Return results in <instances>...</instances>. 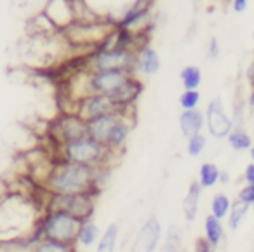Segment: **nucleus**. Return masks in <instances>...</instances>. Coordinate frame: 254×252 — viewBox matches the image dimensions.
<instances>
[{
    "label": "nucleus",
    "mask_w": 254,
    "mask_h": 252,
    "mask_svg": "<svg viewBox=\"0 0 254 252\" xmlns=\"http://www.w3.org/2000/svg\"><path fill=\"white\" fill-rule=\"evenodd\" d=\"M44 212L32 196L7 193L0 196V244L26 240Z\"/></svg>",
    "instance_id": "f257e3e1"
},
{
    "label": "nucleus",
    "mask_w": 254,
    "mask_h": 252,
    "mask_svg": "<svg viewBox=\"0 0 254 252\" xmlns=\"http://www.w3.org/2000/svg\"><path fill=\"white\" fill-rule=\"evenodd\" d=\"M105 169L70 164L60 160L51 167L44 178V189L47 193H94L99 195V181Z\"/></svg>",
    "instance_id": "f03ea898"
},
{
    "label": "nucleus",
    "mask_w": 254,
    "mask_h": 252,
    "mask_svg": "<svg viewBox=\"0 0 254 252\" xmlns=\"http://www.w3.org/2000/svg\"><path fill=\"white\" fill-rule=\"evenodd\" d=\"M60 155H61V160L70 162V164L87 165V167H94V169H106L112 164L115 153H112L106 144L85 136L82 139L61 144Z\"/></svg>",
    "instance_id": "7ed1b4c3"
},
{
    "label": "nucleus",
    "mask_w": 254,
    "mask_h": 252,
    "mask_svg": "<svg viewBox=\"0 0 254 252\" xmlns=\"http://www.w3.org/2000/svg\"><path fill=\"white\" fill-rule=\"evenodd\" d=\"M80 223L82 221H78L73 216H68L60 210L46 209L30 238L33 244H37L42 238H51V240L64 242V244H77V233Z\"/></svg>",
    "instance_id": "20e7f679"
},
{
    "label": "nucleus",
    "mask_w": 254,
    "mask_h": 252,
    "mask_svg": "<svg viewBox=\"0 0 254 252\" xmlns=\"http://www.w3.org/2000/svg\"><path fill=\"white\" fill-rule=\"evenodd\" d=\"M98 196L94 193H49L46 209L60 210L78 221H87L94 216Z\"/></svg>",
    "instance_id": "39448f33"
},
{
    "label": "nucleus",
    "mask_w": 254,
    "mask_h": 252,
    "mask_svg": "<svg viewBox=\"0 0 254 252\" xmlns=\"http://www.w3.org/2000/svg\"><path fill=\"white\" fill-rule=\"evenodd\" d=\"M126 70L136 75V53L129 49L92 51L89 53V71Z\"/></svg>",
    "instance_id": "423d86ee"
},
{
    "label": "nucleus",
    "mask_w": 254,
    "mask_h": 252,
    "mask_svg": "<svg viewBox=\"0 0 254 252\" xmlns=\"http://www.w3.org/2000/svg\"><path fill=\"white\" fill-rule=\"evenodd\" d=\"M131 71L126 70H105V71H85L84 75V92L85 96L105 94L110 96L113 91L120 87L127 78L131 77Z\"/></svg>",
    "instance_id": "0eeeda50"
},
{
    "label": "nucleus",
    "mask_w": 254,
    "mask_h": 252,
    "mask_svg": "<svg viewBox=\"0 0 254 252\" xmlns=\"http://www.w3.org/2000/svg\"><path fill=\"white\" fill-rule=\"evenodd\" d=\"M51 136L58 143V146L82 139L87 136V122L75 112L61 113L51 126Z\"/></svg>",
    "instance_id": "6e6552de"
},
{
    "label": "nucleus",
    "mask_w": 254,
    "mask_h": 252,
    "mask_svg": "<svg viewBox=\"0 0 254 252\" xmlns=\"http://www.w3.org/2000/svg\"><path fill=\"white\" fill-rule=\"evenodd\" d=\"M205 127H207V132L211 134L216 139H225L228 137V134L232 132L233 119L228 117V113L225 112V105H223L221 98L216 96L211 101L207 103V108H205Z\"/></svg>",
    "instance_id": "1a4fd4ad"
},
{
    "label": "nucleus",
    "mask_w": 254,
    "mask_h": 252,
    "mask_svg": "<svg viewBox=\"0 0 254 252\" xmlns=\"http://www.w3.org/2000/svg\"><path fill=\"white\" fill-rule=\"evenodd\" d=\"M162 240V224L157 214H152L145 223L139 226L129 252H155L159 251Z\"/></svg>",
    "instance_id": "9d476101"
},
{
    "label": "nucleus",
    "mask_w": 254,
    "mask_h": 252,
    "mask_svg": "<svg viewBox=\"0 0 254 252\" xmlns=\"http://www.w3.org/2000/svg\"><path fill=\"white\" fill-rule=\"evenodd\" d=\"M143 91H145V84L139 80L138 75H131L108 98L112 99V103L115 105V108L119 112H127V110H134L136 101L143 94Z\"/></svg>",
    "instance_id": "9b49d317"
},
{
    "label": "nucleus",
    "mask_w": 254,
    "mask_h": 252,
    "mask_svg": "<svg viewBox=\"0 0 254 252\" xmlns=\"http://www.w3.org/2000/svg\"><path fill=\"white\" fill-rule=\"evenodd\" d=\"M115 112H119V110L115 108L112 99L105 94L85 96L80 101H77V106H75V113L78 117H82L85 122L103 115H110V113H115Z\"/></svg>",
    "instance_id": "f8f14e48"
},
{
    "label": "nucleus",
    "mask_w": 254,
    "mask_h": 252,
    "mask_svg": "<svg viewBox=\"0 0 254 252\" xmlns=\"http://www.w3.org/2000/svg\"><path fill=\"white\" fill-rule=\"evenodd\" d=\"M42 12L58 32H64L75 23L73 0H49Z\"/></svg>",
    "instance_id": "ddd939ff"
},
{
    "label": "nucleus",
    "mask_w": 254,
    "mask_h": 252,
    "mask_svg": "<svg viewBox=\"0 0 254 252\" xmlns=\"http://www.w3.org/2000/svg\"><path fill=\"white\" fill-rule=\"evenodd\" d=\"M129 113H131V110L120 112L119 120L112 127V130H110V136L106 139V146H108V150L112 153H122V150L127 144V139L131 136L132 127H134V119Z\"/></svg>",
    "instance_id": "4468645a"
},
{
    "label": "nucleus",
    "mask_w": 254,
    "mask_h": 252,
    "mask_svg": "<svg viewBox=\"0 0 254 252\" xmlns=\"http://www.w3.org/2000/svg\"><path fill=\"white\" fill-rule=\"evenodd\" d=\"M160 68H162V60L153 47L146 46L136 53V73L152 77V75L159 73Z\"/></svg>",
    "instance_id": "2eb2a0df"
},
{
    "label": "nucleus",
    "mask_w": 254,
    "mask_h": 252,
    "mask_svg": "<svg viewBox=\"0 0 254 252\" xmlns=\"http://www.w3.org/2000/svg\"><path fill=\"white\" fill-rule=\"evenodd\" d=\"M119 117H120V112H115V113H110V115H103V117H98V119L87 120V136L92 137L94 141H99V143L106 144L110 130L115 126Z\"/></svg>",
    "instance_id": "dca6fc26"
},
{
    "label": "nucleus",
    "mask_w": 254,
    "mask_h": 252,
    "mask_svg": "<svg viewBox=\"0 0 254 252\" xmlns=\"http://www.w3.org/2000/svg\"><path fill=\"white\" fill-rule=\"evenodd\" d=\"M205 127V117L200 110H187L180 115V129L185 137H191L195 134H200Z\"/></svg>",
    "instance_id": "f3484780"
},
{
    "label": "nucleus",
    "mask_w": 254,
    "mask_h": 252,
    "mask_svg": "<svg viewBox=\"0 0 254 252\" xmlns=\"http://www.w3.org/2000/svg\"><path fill=\"white\" fill-rule=\"evenodd\" d=\"M204 189L200 188V185L195 181L190 183L188 186V191L183 198V203H181V209H183V216L188 223H193L197 219V214H198V207H200V196Z\"/></svg>",
    "instance_id": "a211bd4d"
},
{
    "label": "nucleus",
    "mask_w": 254,
    "mask_h": 252,
    "mask_svg": "<svg viewBox=\"0 0 254 252\" xmlns=\"http://www.w3.org/2000/svg\"><path fill=\"white\" fill-rule=\"evenodd\" d=\"M204 240L207 244H211L214 249H218L221 245L223 238H225V228H223V223L218 219V217L207 214L204 219Z\"/></svg>",
    "instance_id": "6ab92c4d"
},
{
    "label": "nucleus",
    "mask_w": 254,
    "mask_h": 252,
    "mask_svg": "<svg viewBox=\"0 0 254 252\" xmlns=\"http://www.w3.org/2000/svg\"><path fill=\"white\" fill-rule=\"evenodd\" d=\"M99 237H101V235H99V228L94 221L92 219L82 221L80 228H78V233H77V245H80V247H84V249H89L94 244H98Z\"/></svg>",
    "instance_id": "aec40b11"
},
{
    "label": "nucleus",
    "mask_w": 254,
    "mask_h": 252,
    "mask_svg": "<svg viewBox=\"0 0 254 252\" xmlns=\"http://www.w3.org/2000/svg\"><path fill=\"white\" fill-rule=\"evenodd\" d=\"M219 176H221V171H219L218 165L212 164V162H204V164L198 167L197 183L200 185L202 189L214 188L219 183Z\"/></svg>",
    "instance_id": "412c9836"
},
{
    "label": "nucleus",
    "mask_w": 254,
    "mask_h": 252,
    "mask_svg": "<svg viewBox=\"0 0 254 252\" xmlns=\"http://www.w3.org/2000/svg\"><path fill=\"white\" fill-rule=\"evenodd\" d=\"M119 235H120L119 223H110L105 228V231L101 233V237H99L98 245H96V252H115Z\"/></svg>",
    "instance_id": "4be33fe9"
},
{
    "label": "nucleus",
    "mask_w": 254,
    "mask_h": 252,
    "mask_svg": "<svg viewBox=\"0 0 254 252\" xmlns=\"http://www.w3.org/2000/svg\"><path fill=\"white\" fill-rule=\"evenodd\" d=\"M226 143L235 151H249L253 148V137L244 127H233L232 132L226 137Z\"/></svg>",
    "instance_id": "5701e85b"
},
{
    "label": "nucleus",
    "mask_w": 254,
    "mask_h": 252,
    "mask_svg": "<svg viewBox=\"0 0 254 252\" xmlns=\"http://www.w3.org/2000/svg\"><path fill=\"white\" fill-rule=\"evenodd\" d=\"M28 252H77V244H64L51 238H42L33 244Z\"/></svg>",
    "instance_id": "b1692460"
},
{
    "label": "nucleus",
    "mask_w": 254,
    "mask_h": 252,
    "mask_svg": "<svg viewBox=\"0 0 254 252\" xmlns=\"http://www.w3.org/2000/svg\"><path fill=\"white\" fill-rule=\"evenodd\" d=\"M180 80L183 91H198L202 84V70L195 64H188L180 71Z\"/></svg>",
    "instance_id": "393cba45"
},
{
    "label": "nucleus",
    "mask_w": 254,
    "mask_h": 252,
    "mask_svg": "<svg viewBox=\"0 0 254 252\" xmlns=\"http://www.w3.org/2000/svg\"><path fill=\"white\" fill-rule=\"evenodd\" d=\"M232 202L233 200L230 198L226 193H216L214 196L211 198V216H214V217H218L219 221H223V219H226L228 217V214H230V209H232Z\"/></svg>",
    "instance_id": "a878e982"
},
{
    "label": "nucleus",
    "mask_w": 254,
    "mask_h": 252,
    "mask_svg": "<svg viewBox=\"0 0 254 252\" xmlns=\"http://www.w3.org/2000/svg\"><path fill=\"white\" fill-rule=\"evenodd\" d=\"M251 207L247 205V203L240 202L239 198H235L232 202V209H230V214L228 217H226V223H228V228L232 231L239 230V226L242 224L244 217L247 216V212H249Z\"/></svg>",
    "instance_id": "bb28decb"
},
{
    "label": "nucleus",
    "mask_w": 254,
    "mask_h": 252,
    "mask_svg": "<svg viewBox=\"0 0 254 252\" xmlns=\"http://www.w3.org/2000/svg\"><path fill=\"white\" fill-rule=\"evenodd\" d=\"M159 252H183V238L178 226H171L166 240L159 247Z\"/></svg>",
    "instance_id": "cd10ccee"
},
{
    "label": "nucleus",
    "mask_w": 254,
    "mask_h": 252,
    "mask_svg": "<svg viewBox=\"0 0 254 252\" xmlns=\"http://www.w3.org/2000/svg\"><path fill=\"white\" fill-rule=\"evenodd\" d=\"M205 146H207V137L204 134H195V136L188 137L187 141V153L190 155L191 158H197L204 153Z\"/></svg>",
    "instance_id": "c85d7f7f"
},
{
    "label": "nucleus",
    "mask_w": 254,
    "mask_h": 252,
    "mask_svg": "<svg viewBox=\"0 0 254 252\" xmlns=\"http://www.w3.org/2000/svg\"><path fill=\"white\" fill-rule=\"evenodd\" d=\"M200 103V92L198 91H183L180 96V106L183 112L187 110H197Z\"/></svg>",
    "instance_id": "c756f323"
},
{
    "label": "nucleus",
    "mask_w": 254,
    "mask_h": 252,
    "mask_svg": "<svg viewBox=\"0 0 254 252\" xmlns=\"http://www.w3.org/2000/svg\"><path fill=\"white\" fill-rule=\"evenodd\" d=\"M237 198L240 202L247 203L249 207H254V186L253 185H244L240 191L237 193Z\"/></svg>",
    "instance_id": "7c9ffc66"
},
{
    "label": "nucleus",
    "mask_w": 254,
    "mask_h": 252,
    "mask_svg": "<svg viewBox=\"0 0 254 252\" xmlns=\"http://www.w3.org/2000/svg\"><path fill=\"white\" fill-rule=\"evenodd\" d=\"M195 252H216V249L211 244L204 240V237H198L195 240Z\"/></svg>",
    "instance_id": "2f4dec72"
},
{
    "label": "nucleus",
    "mask_w": 254,
    "mask_h": 252,
    "mask_svg": "<svg viewBox=\"0 0 254 252\" xmlns=\"http://www.w3.org/2000/svg\"><path fill=\"white\" fill-rule=\"evenodd\" d=\"M242 179L246 185H253L254 186V164L251 162L249 165H246L244 169V174H242Z\"/></svg>",
    "instance_id": "473e14b6"
},
{
    "label": "nucleus",
    "mask_w": 254,
    "mask_h": 252,
    "mask_svg": "<svg viewBox=\"0 0 254 252\" xmlns=\"http://www.w3.org/2000/svg\"><path fill=\"white\" fill-rule=\"evenodd\" d=\"M207 54H209V58H212V60L219 56V42H218V39H216V37H212V39L209 40Z\"/></svg>",
    "instance_id": "72a5a7b5"
},
{
    "label": "nucleus",
    "mask_w": 254,
    "mask_h": 252,
    "mask_svg": "<svg viewBox=\"0 0 254 252\" xmlns=\"http://www.w3.org/2000/svg\"><path fill=\"white\" fill-rule=\"evenodd\" d=\"M247 4H249V0H232V9L237 14H242V12H246Z\"/></svg>",
    "instance_id": "f704fd0d"
},
{
    "label": "nucleus",
    "mask_w": 254,
    "mask_h": 252,
    "mask_svg": "<svg viewBox=\"0 0 254 252\" xmlns=\"http://www.w3.org/2000/svg\"><path fill=\"white\" fill-rule=\"evenodd\" d=\"M246 80L249 82L251 87H254V60L249 63V66H247L246 70Z\"/></svg>",
    "instance_id": "c9c22d12"
},
{
    "label": "nucleus",
    "mask_w": 254,
    "mask_h": 252,
    "mask_svg": "<svg viewBox=\"0 0 254 252\" xmlns=\"http://www.w3.org/2000/svg\"><path fill=\"white\" fill-rule=\"evenodd\" d=\"M247 106L254 112V87H251V92H249V98H247Z\"/></svg>",
    "instance_id": "e433bc0d"
},
{
    "label": "nucleus",
    "mask_w": 254,
    "mask_h": 252,
    "mask_svg": "<svg viewBox=\"0 0 254 252\" xmlns=\"http://www.w3.org/2000/svg\"><path fill=\"white\" fill-rule=\"evenodd\" d=\"M219 183H221V185H228V183H230V174H228V172H221V176H219Z\"/></svg>",
    "instance_id": "4c0bfd02"
},
{
    "label": "nucleus",
    "mask_w": 254,
    "mask_h": 252,
    "mask_svg": "<svg viewBox=\"0 0 254 252\" xmlns=\"http://www.w3.org/2000/svg\"><path fill=\"white\" fill-rule=\"evenodd\" d=\"M249 155H251V162H253V164H254V146L249 150Z\"/></svg>",
    "instance_id": "58836bf2"
},
{
    "label": "nucleus",
    "mask_w": 254,
    "mask_h": 252,
    "mask_svg": "<svg viewBox=\"0 0 254 252\" xmlns=\"http://www.w3.org/2000/svg\"><path fill=\"white\" fill-rule=\"evenodd\" d=\"M253 134H254V126H253Z\"/></svg>",
    "instance_id": "ea45409f"
}]
</instances>
